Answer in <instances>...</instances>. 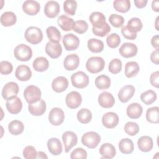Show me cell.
Segmentation results:
<instances>
[{
	"label": "cell",
	"instance_id": "cell-1",
	"mask_svg": "<svg viewBox=\"0 0 159 159\" xmlns=\"http://www.w3.org/2000/svg\"><path fill=\"white\" fill-rule=\"evenodd\" d=\"M24 37L28 42L35 45L42 42L43 39V33L40 28L31 26L25 30Z\"/></svg>",
	"mask_w": 159,
	"mask_h": 159
},
{
	"label": "cell",
	"instance_id": "cell-2",
	"mask_svg": "<svg viewBox=\"0 0 159 159\" xmlns=\"http://www.w3.org/2000/svg\"><path fill=\"white\" fill-rule=\"evenodd\" d=\"M104 60L100 57H91L86 63V68L91 73H98L104 68Z\"/></svg>",
	"mask_w": 159,
	"mask_h": 159
},
{
	"label": "cell",
	"instance_id": "cell-3",
	"mask_svg": "<svg viewBox=\"0 0 159 159\" xmlns=\"http://www.w3.org/2000/svg\"><path fill=\"white\" fill-rule=\"evenodd\" d=\"M15 58L21 61H27L32 57V50L28 45L21 43L17 45L14 50Z\"/></svg>",
	"mask_w": 159,
	"mask_h": 159
},
{
	"label": "cell",
	"instance_id": "cell-4",
	"mask_svg": "<svg viewBox=\"0 0 159 159\" xmlns=\"http://www.w3.org/2000/svg\"><path fill=\"white\" fill-rule=\"evenodd\" d=\"M41 91L35 85L27 86L24 91V96L29 104L37 102L41 99Z\"/></svg>",
	"mask_w": 159,
	"mask_h": 159
},
{
	"label": "cell",
	"instance_id": "cell-5",
	"mask_svg": "<svg viewBox=\"0 0 159 159\" xmlns=\"http://www.w3.org/2000/svg\"><path fill=\"white\" fill-rule=\"evenodd\" d=\"M101 142V136L96 132L90 131L84 134L81 137L82 143L89 148H96Z\"/></svg>",
	"mask_w": 159,
	"mask_h": 159
},
{
	"label": "cell",
	"instance_id": "cell-6",
	"mask_svg": "<svg viewBox=\"0 0 159 159\" xmlns=\"http://www.w3.org/2000/svg\"><path fill=\"white\" fill-rule=\"evenodd\" d=\"M71 81L74 87L83 89L89 84V80L88 76L84 72L78 71L71 75Z\"/></svg>",
	"mask_w": 159,
	"mask_h": 159
},
{
	"label": "cell",
	"instance_id": "cell-7",
	"mask_svg": "<svg viewBox=\"0 0 159 159\" xmlns=\"http://www.w3.org/2000/svg\"><path fill=\"white\" fill-rule=\"evenodd\" d=\"M65 119L63 111L59 107H53L48 114V120L51 124L55 126L61 125Z\"/></svg>",
	"mask_w": 159,
	"mask_h": 159
},
{
	"label": "cell",
	"instance_id": "cell-8",
	"mask_svg": "<svg viewBox=\"0 0 159 159\" xmlns=\"http://www.w3.org/2000/svg\"><path fill=\"white\" fill-rule=\"evenodd\" d=\"M62 140L65 147V151L68 153L77 144L78 137L76 134L72 131H66L62 135Z\"/></svg>",
	"mask_w": 159,
	"mask_h": 159
},
{
	"label": "cell",
	"instance_id": "cell-9",
	"mask_svg": "<svg viewBox=\"0 0 159 159\" xmlns=\"http://www.w3.org/2000/svg\"><path fill=\"white\" fill-rule=\"evenodd\" d=\"M65 48L67 51H73L78 48L80 45L79 38L72 33L65 34L62 39Z\"/></svg>",
	"mask_w": 159,
	"mask_h": 159
},
{
	"label": "cell",
	"instance_id": "cell-10",
	"mask_svg": "<svg viewBox=\"0 0 159 159\" xmlns=\"http://www.w3.org/2000/svg\"><path fill=\"white\" fill-rule=\"evenodd\" d=\"M6 106L9 112L12 114H17L22 110V102L20 99L16 96L7 100Z\"/></svg>",
	"mask_w": 159,
	"mask_h": 159
},
{
	"label": "cell",
	"instance_id": "cell-11",
	"mask_svg": "<svg viewBox=\"0 0 159 159\" xmlns=\"http://www.w3.org/2000/svg\"><path fill=\"white\" fill-rule=\"evenodd\" d=\"M118 115L113 112H108L104 114L102 117V125L107 129H113L119 124Z\"/></svg>",
	"mask_w": 159,
	"mask_h": 159
},
{
	"label": "cell",
	"instance_id": "cell-12",
	"mask_svg": "<svg viewBox=\"0 0 159 159\" xmlns=\"http://www.w3.org/2000/svg\"><path fill=\"white\" fill-rule=\"evenodd\" d=\"M65 102L66 106L70 109H76L81 105L82 97L80 93L77 91H71L66 95Z\"/></svg>",
	"mask_w": 159,
	"mask_h": 159
},
{
	"label": "cell",
	"instance_id": "cell-13",
	"mask_svg": "<svg viewBox=\"0 0 159 159\" xmlns=\"http://www.w3.org/2000/svg\"><path fill=\"white\" fill-rule=\"evenodd\" d=\"M18 92H19L18 84L15 82L11 81L6 83L2 89L1 94L2 98L4 99L7 100L13 96H17Z\"/></svg>",
	"mask_w": 159,
	"mask_h": 159
},
{
	"label": "cell",
	"instance_id": "cell-14",
	"mask_svg": "<svg viewBox=\"0 0 159 159\" xmlns=\"http://www.w3.org/2000/svg\"><path fill=\"white\" fill-rule=\"evenodd\" d=\"M138 52V48L135 44L129 42L124 43L119 48V53L124 58H130L135 56Z\"/></svg>",
	"mask_w": 159,
	"mask_h": 159
},
{
	"label": "cell",
	"instance_id": "cell-15",
	"mask_svg": "<svg viewBox=\"0 0 159 159\" xmlns=\"http://www.w3.org/2000/svg\"><path fill=\"white\" fill-rule=\"evenodd\" d=\"M45 52L52 58H57L62 53V48L60 43L49 41L46 44Z\"/></svg>",
	"mask_w": 159,
	"mask_h": 159
},
{
	"label": "cell",
	"instance_id": "cell-16",
	"mask_svg": "<svg viewBox=\"0 0 159 159\" xmlns=\"http://www.w3.org/2000/svg\"><path fill=\"white\" fill-rule=\"evenodd\" d=\"M23 11L29 16H34L39 13L40 10V4L33 0H27L22 4Z\"/></svg>",
	"mask_w": 159,
	"mask_h": 159
},
{
	"label": "cell",
	"instance_id": "cell-17",
	"mask_svg": "<svg viewBox=\"0 0 159 159\" xmlns=\"http://www.w3.org/2000/svg\"><path fill=\"white\" fill-rule=\"evenodd\" d=\"M60 10V7L58 2L49 1L45 5L44 13L47 17L49 18H54L58 16Z\"/></svg>",
	"mask_w": 159,
	"mask_h": 159
},
{
	"label": "cell",
	"instance_id": "cell-18",
	"mask_svg": "<svg viewBox=\"0 0 159 159\" xmlns=\"http://www.w3.org/2000/svg\"><path fill=\"white\" fill-rule=\"evenodd\" d=\"M47 106L44 100L40 99L37 102L29 104L28 109L29 112L35 116H40L43 115L46 111Z\"/></svg>",
	"mask_w": 159,
	"mask_h": 159
},
{
	"label": "cell",
	"instance_id": "cell-19",
	"mask_svg": "<svg viewBox=\"0 0 159 159\" xmlns=\"http://www.w3.org/2000/svg\"><path fill=\"white\" fill-rule=\"evenodd\" d=\"M135 88L132 85H125L122 87L118 93V98L122 102H127L134 96Z\"/></svg>",
	"mask_w": 159,
	"mask_h": 159
},
{
	"label": "cell",
	"instance_id": "cell-20",
	"mask_svg": "<svg viewBox=\"0 0 159 159\" xmlns=\"http://www.w3.org/2000/svg\"><path fill=\"white\" fill-rule=\"evenodd\" d=\"M93 27L96 29L102 28L106 24V17L101 12H93L89 17Z\"/></svg>",
	"mask_w": 159,
	"mask_h": 159
},
{
	"label": "cell",
	"instance_id": "cell-21",
	"mask_svg": "<svg viewBox=\"0 0 159 159\" xmlns=\"http://www.w3.org/2000/svg\"><path fill=\"white\" fill-rule=\"evenodd\" d=\"M80 64L79 57L75 53L67 55L63 61V66L65 70L73 71L76 70Z\"/></svg>",
	"mask_w": 159,
	"mask_h": 159
},
{
	"label": "cell",
	"instance_id": "cell-22",
	"mask_svg": "<svg viewBox=\"0 0 159 159\" xmlns=\"http://www.w3.org/2000/svg\"><path fill=\"white\" fill-rule=\"evenodd\" d=\"M98 102L102 107L111 108L114 105L115 99L111 93L104 91L99 94Z\"/></svg>",
	"mask_w": 159,
	"mask_h": 159
},
{
	"label": "cell",
	"instance_id": "cell-23",
	"mask_svg": "<svg viewBox=\"0 0 159 159\" xmlns=\"http://www.w3.org/2000/svg\"><path fill=\"white\" fill-rule=\"evenodd\" d=\"M16 77L20 81H26L32 76V71L30 68L25 65L18 66L15 71Z\"/></svg>",
	"mask_w": 159,
	"mask_h": 159
},
{
	"label": "cell",
	"instance_id": "cell-24",
	"mask_svg": "<svg viewBox=\"0 0 159 159\" xmlns=\"http://www.w3.org/2000/svg\"><path fill=\"white\" fill-rule=\"evenodd\" d=\"M68 86V81L65 76H58L53 79L52 83V88L56 93H61Z\"/></svg>",
	"mask_w": 159,
	"mask_h": 159
},
{
	"label": "cell",
	"instance_id": "cell-25",
	"mask_svg": "<svg viewBox=\"0 0 159 159\" xmlns=\"http://www.w3.org/2000/svg\"><path fill=\"white\" fill-rule=\"evenodd\" d=\"M99 153L102 158L111 159L116 154V150L114 146L109 143L102 144L99 148Z\"/></svg>",
	"mask_w": 159,
	"mask_h": 159
},
{
	"label": "cell",
	"instance_id": "cell-26",
	"mask_svg": "<svg viewBox=\"0 0 159 159\" xmlns=\"http://www.w3.org/2000/svg\"><path fill=\"white\" fill-rule=\"evenodd\" d=\"M127 115L130 119L139 118L143 112L142 106L137 102H132L127 107Z\"/></svg>",
	"mask_w": 159,
	"mask_h": 159
},
{
	"label": "cell",
	"instance_id": "cell-27",
	"mask_svg": "<svg viewBox=\"0 0 159 159\" xmlns=\"http://www.w3.org/2000/svg\"><path fill=\"white\" fill-rule=\"evenodd\" d=\"M48 151L53 155H59L62 152V145L60 140L57 138H51L47 142Z\"/></svg>",
	"mask_w": 159,
	"mask_h": 159
},
{
	"label": "cell",
	"instance_id": "cell-28",
	"mask_svg": "<svg viewBox=\"0 0 159 159\" xmlns=\"http://www.w3.org/2000/svg\"><path fill=\"white\" fill-rule=\"evenodd\" d=\"M137 145L139 148L143 152H150L153 147V142L152 139L148 136L144 135L140 137L138 141Z\"/></svg>",
	"mask_w": 159,
	"mask_h": 159
},
{
	"label": "cell",
	"instance_id": "cell-29",
	"mask_svg": "<svg viewBox=\"0 0 159 159\" xmlns=\"http://www.w3.org/2000/svg\"><path fill=\"white\" fill-rule=\"evenodd\" d=\"M57 22L58 25L64 31H70L73 29L75 24L74 20L66 15H61L58 17Z\"/></svg>",
	"mask_w": 159,
	"mask_h": 159
},
{
	"label": "cell",
	"instance_id": "cell-30",
	"mask_svg": "<svg viewBox=\"0 0 159 159\" xmlns=\"http://www.w3.org/2000/svg\"><path fill=\"white\" fill-rule=\"evenodd\" d=\"M1 24L4 27H9L14 25L17 21L16 14L11 11H7L2 14L0 18Z\"/></svg>",
	"mask_w": 159,
	"mask_h": 159
},
{
	"label": "cell",
	"instance_id": "cell-31",
	"mask_svg": "<svg viewBox=\"0 0 159 159\" xmlns=\"http://www.w3.org/2000/svg\"><path fill=\"white\" fill-rule=\"evenodd\" d=\"M118 146L120 152L124 154H130L134 149V145L132 140L128 138L121 139Z\"/></svg>",
	"mask_w": 159,
	"mask_h": 159
},
{
	"label": "cell",
	"instance_id": "cell-32",
	"mask_svg": "<svg viewBox=\"0 0 159 159\" xmlns=\"http://www.w3.org/2000/svg\"><path fill=\"white\" fill-rule=\"evenodd\" d=\"M32 66L35 71L39 72H43L48 69L49 66V63L45 57H39L34 60Z\"/></svg>",
	"mask_w": 159,
	"mask_h": 159
},
{
	"label": "cell",
	"instance_id": "cell-33",
	"mask_svg": "<svg viewBox=\"0 0 159 159\" xmlns=\"http://www.w3.org/2000/svg\"><path fill=\"white\" fill-rule=\"evenodd\" d=\"M139 70L140 66L135 61H129L125 65V75L127 78H130L135 76Z\"/></svg>",
	"mask_w": 159,
	"mask_h": 159
},
{
	"label": "cell",
	"instance_id": "cell-34",
	"mask_svg": "<svg viewBox=\"0 0 159 159\" xmlns=\"http://www.w3.org/2000/svg\"><path fill=\"white\" fill-rule=\"evenodd\" d=\"M24 129V125L20 120H12L8 125L9 132L14 135H18L22 134Z\"/></svg>",
	"mask_w": 159,
	"mask_h": 159
},
{
	"label": "cell",
	"instance_id": "cell-35",
	"mask_svg": "<svg viewBox=\"0 0 159 159\" xmlns=\"http://www.w3.org/2000/svg\"><path fill=\"white\" fill-rule=\"evenodd\" d=\"M88 48L93 53H99L104 50V43L97 39H90L88 41Z\"/></svg>",
	"mask_w": 159,
	"mask_h": 159
},
{
	"label": "cell",
	"instance_id": "cell-36",
	"mask_svg": "<svg viewBox=\"0 0 159 159\" xmlns=\"http://www.w3.org/2000/svg\"><path fill=\"white\" fill-rule=\"evenodd\" d=\"M146 119L152 124L159 122V107L158 106L148 108L146 112Z\"/></svg>",
	"mask_w": 159,
	"mask_h": 159
},
{
	"label": "cell",
	"instance_id": "cell-37",
	"mask_svg": "<svg viewBox=\"0 0 159 159\" xmlns=\"http://www.w3.org/2000/svg\"><path fill=\"white\" fill-rule=\"evenodd\" d=\"M95 85L99 89H107L111 86V79L105 75H101L95 79Z\"/></svg>",
	"mask_w": 159,
	"mask_h": 159
},
{
	"label": "cell",
	"instance_id": "cell-38",
	"mask_svg": "<svg viewBox=\"0 0 159 159\" xmlns=\"http://www.w3.org/2000/svg\"><path fill=\"white\" fill-rule=\"evenodd\" d=\"M46 33L50 41L57 43H59L60 41L61 37V33L57 27L54 26H49L46 29Z\"/></svg>",
	"mask_w": 159,
	"mask_h": 159
},
{
	"label": "cell",
	"instance_id": "cell-39",
	"mask_svg": "<svg viewBox=\"0 0 159 159\" xmlns=\"http://www.w3.org/2000/svg\"><path fill=\"white\" fill-rule=\"evenodd\" d=\"M113 6L117 11L125 13L130 9V1L129 0H116L113 2Z\"/></svg>",
	"mask_w": 159,
	"mask_h": 159
},
{
	"label": "cell",
	"instance_id": "cell-40",
	"mask_svg": "<svg viewBox=\"0 0 159 159\" xmlns=\"http://www.w3.org/2000/svg\"><path fill=\"white\" fill-rule=\"evenodd\" d=\"M157 96L156 93L151 89L142 93L140 95L141 101L146 105H150L157 99Z\"/></svg>",
	"mask_w": 159,
	"mask_h": 159
},
{
	"label": "cell",
	"instance_id": "cell-41",
	"mask_svg": "<svg viewBox=\"0 0 159 159\" xmlns=\"http://www.w3.org/2000/svg\"><path fill=\"white\" fill-rule=\"evenodd\" d=\"M77 119L81 124H88L92 119V113L88 109H81L77 113Z\"/></svg>",
	"mask_w": 159,
	"mask_h": 159
},
{
	"label": "cell",
	"instance_id": "cell-42",
	"mask_svg": "<svg viewBox=\"0 0 159 159\" xmlns=\"http://www.w3.org/2000/svg\"><path fill=\"white\" fill-rule=\"evenodd\" d=\"M127 27L132 32L136 33L140 31L143 27L141 20L138 17H133L130 19L128 22Z\"/></svg>",
	"mask_w": 159,
	"mask_h": 159
},
{
	"label": "cell",
	"instance_id": "cell-43",
	"mask_svg": "<svg viewBox=\"0 0 159 159\" xmlns=\"http://www.w3.org/2000/svg\"><path fill=\"white\" fill-rule=\"evenodd\" d=\"M77 8V2L75 0H66L63 2L64 11L68 15L74 16Z\"/></svg>",
	"mask_w": 159,
	"mask_h": 159
},
{
	"label": "cell",
	"instance_id": "cell-44",
	"mask_svg": "<svg viewBox=\"0 0 159 159\" xmlns=\"http://www.w3.org/2000/svg\"><path fill=\"white\" fill-rule=\"evenodd\" d=\"M120 37L116 33H112L109 34L106 39V42L107 45L112 48L117 47L120 43Z\"/></svg>",
	"mask_w": 159,
	"mask_h": 159
},
{
	"label": "cell",
	"instance_id": "cell-45",
	"mask_svg": "<svg viewBox=\"0 0 159 159\" xmlns=\"http://www.w3.org/2000/svg\"><path fill=\"white\" fill-rule=\"evenodd\" d=\"M124 130L127 134L130 136L135 135L139 132V125L134 122H127L124 126Z\"/></svg>",
	"mask_w": 159,
	"mask_h": 159
},
{
	"label": "cell",
	"instance_id": "cell-46",
	"mask_svg": "<svg viewBox=\"0 0 159 159\" xmlns=\"http://www.w3.org/2000/svg\"><path fill=\"white\" fill-rule=\"evenodd\" d=\"M109 71L112 74H117L122 70V61L119 58L112 59L108 66Z\"/></svg>",
	"mask_w": 159,
	"mask_h": 159
},
{
	"label": "cell",
	"instance_id": "cell-47",
	"mask_svg": "<svg viewBox=\"0 0 159 159\" xmlns=\"http://www.w3.org/2000/svg\"><path fill=\"white\" fill-rule=\"evenodd\" d=\"M88 29V23L83 20H79L75 22L74 25H73V30L79 34H82L85 33Z\"/></svg>",
	"mask_w": 159,
	"mask_h": 159
},
{
	"label": "cell",
	"instance_id": "cell-48",
	"mask_svg": "<svg viewBox=\"0 0 159 159\" xmlns=\"http://www.w3.org/2000/svg\"><path fill=\"white\" fill-rule=\"evenodd\" d=\"M109 21L113 27L119 28L123 25L125 20L122 16L117 14H112L109 17Z\"/></svg>",
	"mask_w": 159,
	"mask_h": 159
},
{
	"label": "cell",
	"instance_id": "cell-49",
	"mask_svg": "<svg viewBox=\"0 0 159 159\" xmlns=\"http://www.w3.org/2000/svg\"><path fill=\"white\" fill-rule=\"evenodd\" d=\"M37 152L32 145H28L24 148L23 150V156L26 159H34L37 158Z\"/></svg>",
	"mask_w": 159,
	"mask_h": 159
},
{
	"label": "cell",
	"instance_id": "cell-50",
	"mask_svg": "<svg viewBox=\"0 0 159 159\" xmlns=\"http://www.w3.org/2000/svg\"><path fill=\"white\" fill-rule=\"evenodd\" d=\"M13 66L8 61H1L0 63V72L2 75H9L12 73Z\"/></svg>",
	"mask_w": 159,
	"mask_h": 159
},
{
	"label": "cell",
	"instance_id": "cell-51",
	"mask_svg": "<svg viewBox=\"0 0 159 159\" xmlns=\"http://www.w3.org/2000/svg\"><path fill=\"white\" fill-rule=\"evenodd\" d=\"M92 31H93V33L96 36L104 37L111 31V27L106 22V24L102 28L96 29V28L93 27Z\"/></svg>",
	"mask_w": 159,
	"mask_h": 159
},
{
	"label": "cell",
	"instance_id": "cell-52",
	"mask_svg": "<svg viewBox=\"0 0 159 159\" xmlns=\"http://www.w3.org/2000/svg\"><path fill=\"white\" fill-rule=\"evenodd\" d=\"M70 158L71 159H75V158L86 159L87 158V152L83 148L78 147V148H75L71 153Z\"/></svg>",
	"mask_w": 159,
	"mask_h": 159
},
{
	"label": "cell",
	"instance_id": "cell-53",
	"mask_svg": "<svg viewBox=\"0 0 159 159\" xmlns=\"http://www.w3.org/2000/svg\"><path fill=\"white\" fill-rule=\"evenodd\" d=\"M121 33L124 38L129 40H134L137 38V34L131 32L126 25L123 26L121 29Z\"/></svg>",
	"mask_w": 159,
	"mask_h": 159
},
{
	"label": "cell",
	"instance_id": "cell-54",
	"mask_svg": "<svg viewBox=\"0 0 159 159\" xmlns=\"http://www.w3.org/2000/svg\"><path fill=\"white\" fill-rule=\"evenodd\" d=\"M159 72L158 71H156L153 73H152L150 75V84L158 88V86H159Z\"/></svg>",
	"mask_w": 159,
	"mask_h": 159
},
{
	"label": "cell",
	"instance_id": "cell-55",
	"mask_svg": "<svg viewBox=\"0 0 159 159\" xmlns=\"http://www.w3.org/2000/svg\"><path fill=\"white\" fill-rule=\"evenodd\" d=\"M150 60L155 65L159 64V49H155L150 55Z\"/></svg>",
	"mask_w": 159,
	"mask_h": 159
},
{
	"label": "cell",
	"instance_id": "cell-56",
	"mask_svg": "<svg viewBox=\"0 0 159 159\" xmlns=\"http://www.w3.org/2000/svg\"><path fill=\"white\" fill-rule=\"evenodd\" d=\"M159 36L158 35H155L152 37L151 39V44L153 47H154L156 49H159Z\"/></svg>",
	"mask_w": 159,
	"mask_h": 159
},
{
	"label": "cell",
	"instance_id": "cell-57",
	"mask_svg": "<svg viewBox=\"0 0 159 159\" xmlns=\"http://www.w3.org/2000/svg\"><path fill=\"white\" fill-rule=\"evenodd\" d=\"M147 2H148L147 0H134L135 5L139 9L145 7Z\"/></svg>",
	"mask_w": 159,
	"mask_h": 159
},
{
	"label": "cell",
	"instance_id": "cell-58",
	"mask_svg": "<svg viewBox=\"0 0 159 159\" xmlns=\"http://www.w3.org/2000/svg\"><path fill=\"white\" fill-rule=\"evenodd\" d=\"M152 8L153 11L157 12H159V2L158 1H153L152 2Z\"/></svg>",
	"mask_w": 159,
	"mask_h": 159
},
{
	"label": "cell",
	"instance_id": "cell-59",
	"mask_svg": "<svg viewBox=\"0 0 159 159\" xmlns=\"http://www.w3.org/2000/svg\"><path fill=\"white\" fill-rule=\"evenodd\" d=\"M37 158H48V157L43 152L39 151V152H37Z\"/></svg>",
	"mask_w": 159,
	"mask_h": 159
},
{
	"label": "cell",
	"instance_id": "cell-60",
	"mask_svg": "<svg viewBox=\"0 0 159 159\" xmlns=\"http://www.w3.org/2000/svg\"><path fill=\"white\" fill-rule=\"evenodd\" d=\"M158 19H159V17L158 16L156 19V20H155V29L157 30H159V28H158Z\"/></svg>",
	"mask_w": 159,
	"mask_h": 159
}]
</instances>
